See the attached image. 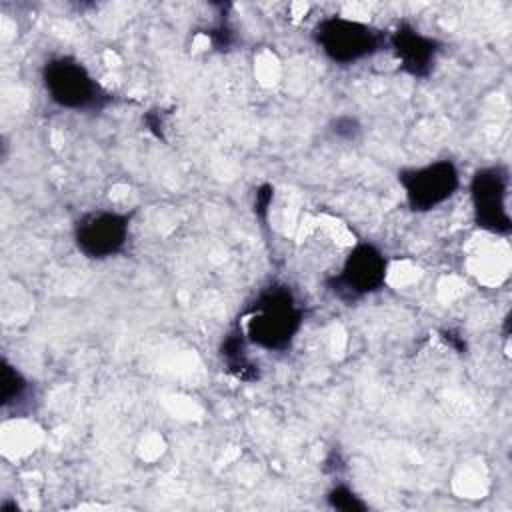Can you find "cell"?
Wrapping results in <instances>:
<instances>
[{
	"label": "cell",
	"mask_w": 512,
	"mask_h": 512,
	"mask_svg": "<svg viewBox=\"0 0 512 512\" xmlns=\"http://www.w3.org/2000/svg\"><path fill=\"white\" fill-rule=\"evenodd\" d=\"M302 326V308L286 286H270L254 300L244 324L246 340L264 350H286Z\"/></svg>",
	"instance_id": "6da1fadb"
},
{
	"label": "cell",
	"mask_w": 512,
	"mask_h": 512,
	"mask_svg": "<svg viewBox=\"0 0 512 512\" xmlns=\"http://www.w3.org/2000/svg\"><path fill=\"white\" fill-rule=\"evenodd\" d=\"M42 84L48 98L66 110H102L110 102V94L72 56L50 58L42 66Z\"/></svg>",
	"instance_id": "7a4b0ae2"
},
{
	"label": "cell",
	"mask_w": 512,
	"mask_h": 512,
	"mask_svg": "<svg viewBox=\"0 0 512 512\" xmlns=\"http://www.w3.org/2000/svg\"><path fill=\"white\" fill-rule=\"evenodd\" d=\"M314 42L328 60L336 64H354L382 50L386 36L364 22L344 16H328L314 26Z\"/></svg>",
	"instance_id": "3957f363"
},
{
	"label": "cell",
	"mask_w": 512,
	"mask_h": 512,
	"mask_svg": "<svg viewBox=\"0 0 512 512\" xmlns=\"http://www.w3.org/2000/svg\"><path fill=\"white\" fill-rule=\"evenodd\" d=\"M386 272V256L374 244L360 242L348 252L340 274L328 278L326 286L340 300L354 302L362 296L378 292L386 282Z\"/></svg>",
	"instance_id": "277c9868"
},
{
	"label": "cell",
	"mask_w": 512,
	"mask_h": 512,
	"mask_svg": "<svg viewBox=\"0 0 512 512\" xmlns=\"http://www.w3.org/2000/svg\"><path fill=\"white\" fill-rule=\"evenodd\" d=\"M398 182L404 190L410 210L428 212L456 194L460 186V174L454 162L436 160L398 172Z\"/></svg>",
	"instance_id": "5b68a950"
},
{
	"label": "cell",
	"mask_w": 512,
	"mask_h": 512,
	"mask_svg": "<svg viewBox=\"0 0 512 512\" xmlns=\"http://www.w3.org/2000/svg\"><path fill=\"white\" fill-rule=\"evenodd\" d=\"M510 176L502 166H486L474 172L470 180V198L474 220L480 228L494 234H508L512 220L506 208Z\"/></svg>",
	"instance_id": "8992f818"
},
{
	"label": "cell",
	"mask_w": 512,
	"mask_h": 512,
	"mask_svg": "<svg viewBox=\"0 0 512 512\" xmlns=\"http://www.w3.org/2000/svg\"><path fill=\"white\" fill-rule=\"evenodd\" d=\"M130 230V216L114 210H92L78 218L74 242L92 260H104L124 250Z\"/></svg>",
	"instance_id": "52a82bcc"
},
{
	"label": "cell",
	"mask_w": 512,
	"mask_h": 512,
	"mask_svg": "<svg viewBox=\"0 0 512 512\" xmlns=\"http://www.w3.org/2000/svg\"><path fill=\"white\" fill-rule=\"evenodd\" d=\"M386 44L396 54L400 68L412 78L430 76L436 58L440 54V42L432 36L422 34L408 22H402L386 36Z\"/></svg>",
	"instance_id": "ba28073f"
},
{
	"label": "cell",
	"mask_w": 512,
	"mask_h": 512,
	"mask_svg": "<svg viewBox=\"0 0 512 512\" xmlns=\"http://www.w3.org/2000/svg\"><path fill=\"white\" fill-rule=\"evenodd\" d=\"M246 334L242 332V328H234L232 332H228L222 340L220 346V356L226 364V370L242 380V382H254L260 378V370L258 366L248 358L246 354Z\"/></svg>",
	"instance_id": "9c48e42d"
},
{
	"label": "cell",
	"mask_w": 512,
	"mask_h": 512,
	"mask_svg": "<svg viewBox=\"0 0 512 512\" xmlns=\"http://www.w3.org/2000/svg\"><path fill=\"white\" fill-rule=\"evenodd\" d=\"M28 392V380L6 358L2 360V408L20 402Z\"/></svg>",
	"instance_id": "30bf717a"
},
{
	"label": "cell",
	"mask_w": 512,
	"mask_h": 512,
	"mask_svg": "<svg viewBox=\"0 0 512 512\" xmlns=\"http://www.w3.org/2000/svg\"><path fill=\"white\" fill-rule=\"evenodd\" d=\"M328 504L334 508V510H342V512H364L366 510V502L356 496L348 486L344 484H338L334 486L328 496H326Z\"/></svg>",
	"instance_id": "8fae6325"
},
{
	"label": "cell",
	"mask_w": 512,
	"mask_h": 512,
	"mask_svg": "<svg viewBox=\"0 0 512 512\" xmlns=\"http://www.w3.org/2000/svg\"><path fill=\"white\" fill-rule=\"evenodd\" d=\"M330 132L338 138V140H344V142H354L360 132H362V126L358 122V118L354 116H348V114H342V116H336L330 124Z\"/></svg>",
	"instance_id": "7c38bea8"
},
{
	"label": "cell",
	"mask_w": 512,
	"mask_h": 512,
	"mask_svg": "<svg viewBox=\"0 0 512 512\" xmlns=\"http://www.w3.org/2000/svg\"><path fill=\"white\" fill-rule=\"evenodd\" d=\"M210 42L216 50H228L234 42V34H232V28L226 24V22H218L210 32Z\"/></svg>",
	"instance_id": "4fadbf2b"
},
{
	"label": "cell",
	"mask_w": 512,
	"mask_h": 512,
	"mask_svg": "<svg viewBox=\"0 0 512 512\" xmlns=\"http://www.w3.org/2000/svg\"><path fill=\"white\" fill-rule=\"evenodd\" d=\"M272 196H274V188H272L270 184L258 186L254 210H256V216H260L262 220H266V216H268V206H270V202H272Z\"/></svg>",
	"instance_id": "5bb4252c"
},
{
	"label": "cell",
	"mask_w": 512,
	"mask_h": 512,
	"mask_svg": "<svg viewBox=\"0 0 512 512\" xmlns=\"http://www.w3.org/2000/svg\"><path fill=\"white\" fill-rule=\"evenodd\" d=\"M442 334V340L454 350V352H458V354H464L466 352V340H464V336L458 332V330H454V328H448V330H442L440 332Z\"/></svg>",
	"instance_id": "9a60e30c"
},
{
	"label": "cell",
	"mask_w": 512,
	"mask_h": 512,
	"mask_svg": "<svg viewBox=\"0 0 512 512\" xmlns=\"http://www.w3.org/2000/svg\"><path fill=\"white\" fill-rule=\"evenodd\" d=\"M144 124L146 128L156 136V138H164V120L160 116L158 110H150L146 116H144Z\"/></svg>",
	"instance_id": "2e32d148"
},
{
	"label": "cell",
	"mask_w": 512,
	"mask_h": 512,
	"mask_svg": "<svg viewBox=\"0 0 512 512\" xmlns=\"http://www.w3.org/2000/svg\"><path fill=\"white\" fill-rule=\"evenodd\" d=\"M0 512H16V504L14 502H6L0 506Z\"/></svg>",
	"instance_id": "e0dca14e"
}]
</instances>
